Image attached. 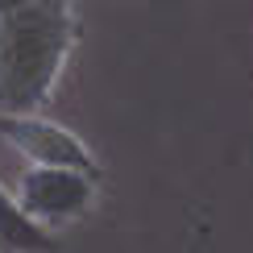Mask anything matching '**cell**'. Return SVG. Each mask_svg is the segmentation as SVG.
I'll return each instance as SVG.
<instances>
[{
  "label": "cell",
  "instance_id": "obj_2",
  "mask_svg": "<svg viewBox=\"0 0 253 253\" xmlns=\"http://www.w3.org/2000/svg\"><path fill=\"white\" fill-rule=\"evenodd\" d=\"M100 195V174L75 170V166H34L17 178V204L29 220L42 228L50 224H71L96 204Z\"/></svg>",
  "mask_w": 253,
  "mask_h": 253
},
{
  "label": "cell",
  "instance_id": "obj_1",
  "mask_svg": "<svg viewBox=\"0 0 253 253\" xmlns=\"http://www.w3.org/2000/svg\"><path fill=\"white\" fill-rule=\"evenodd\" d=\"M75 42V0H0V112L46 108Z\"/></svg>",
  "mask_w": 253,
  "mask_h": 253
},
{
  "label": "cell",
  "instance_id": "obj_3",
  "mask_svg": "<svg viewBox=\"0 0 253 253\" xmlns=\"http://www.w3.org/2000/svg\"><path fill=\"white\" fill-rule=\"evenodd\" d=\"M0 141L25 154L34 166H75V170L100 174L91 145L75 129L42 117V112H0Z\"/></svg>",
  "mask_w": 253,
  "mask_h": 253
},
{
  "label": "cell",
  "instance_id": "obj_4",
  "mask_svg": "<svg viewBox=\"0 0 253 253\" xmlns=\"http://www.w3.org/2000/svg\"><path fill=\"white\" fill-rule=\"evenodd\" d=\"M58 237L21 212L17 195L0 187V253H54Z\"/></svg>",
  "mask_w": 253,
  "mask_h": 253
}]
</instances>
